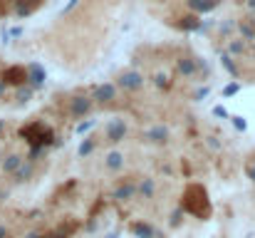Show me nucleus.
Here are the masks:
<instances>
[{"label": "nucleus", "instance_id": "2", "mask_svg": "<svg viewBox=\"0 0 255 238\" xmlns=\"http://www.w3.org/2000/svg\"><path fill=\"white\" fill-rule=\"evenodd\" d=\"M5 236V228H0V238H3Z\"/></svg>", "mask_w": 255, "mask_h": 238}, {"label": "nucleus", "instance_id": "1", "mask_svg": "<svg viewBox=\"0 0 255 238\" xmlns=\"http://www.w3.org/2000/svg\"><path fill=\"white\" fill-rule=\"evenodd\" d=\"M3 79L10 82V84H20V82L25 79V70H23V67H10V70L3 75Z\"/></svg>", "mask_w": 255, "mask_h": 238}]
</instances>
